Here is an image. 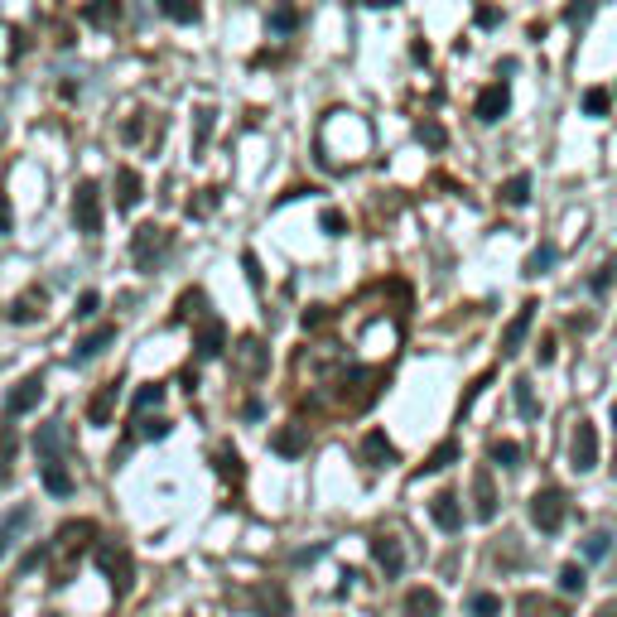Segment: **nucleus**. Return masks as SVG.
I'll return each instance as SVG.
<instances>
[{
    "instance_id": "4be33fe9",
    "label": "nucleus",
    "mask_w": 617,
    "mask_h": 617,
    "mask_svg": "<svg viewBox=\"0 0 617 617\" xmlns=\"http://www.w3.org/2000/svg\"><path fill=\"white\" fill-rule=\"evenodd\" d=\"M39 478H44V487H49V492H54V497H68V492H73V478H68V468H63V463H44V468H39Z\"/></svg>"
},
{
    "instance_id": "2eb2a0df",
    "label": "nucleus",
    "mask_w": 617,
    "mask_h": 617,
    "mask_svg": "<svg viewBox=\"0 0 617 617\" xmlns=\"http://www.w3.org/2000/svg\"><path fill=\"white\" fill-rule=\"evenodd\" d=\"M140 198H145V184H140V174H135V169H116V208H126V213H131Z\"/></svg>"
},
{
    "instance_id": "79ce46f5",
    "label": "nucleus",
    "mask_w": 617,
    "mask_h": 617,
    "mask_svg": "<svg viewBox=\"0 0 617 617\" xmlns=\"http://www.w3.org/2000/svg\"><path fill=\"white\" fill-rule=\"evenodd\" d=\"M164 15H169V20H179V25H193V20H198V5H174V0H169V5H164Z\"/></svg>"
},
{
    "instance_id": "f704fd0d",
    "label": "nucleus",
    "mask_w": 617,
    "mask_h": 617,
    "mask_svg": "<svg viewBox=\"0 0 617 617\" xmlns=\"http://www.w3.org/2000/svg\"><path fill=\"white\" fill-rule=\"evenodd\" d=\"M516 458H521V449H516L511 439H497V444H492V463H502V468H516Z\"/></svg>"
},
{
    "instance_id": "ea45409f",
    "label": "nucleus",
    "mask_w": 617,
    "mask_h": 617,
    "mask_svg": "<svg viewBox=\"0 0 617 617\" xmlns=\"http://www.w3.org/2000/svg\"><path fill=\"white\" fill-rule=\"evenodd\" d=\"M608 531H593L589 540H584V555H589V560H603V555H608Z\"/></svg>"
},
{
    "instance_id": "58836bf2",
    "label": "nucleus",
    "mask_w": 617,
    "mask_h": 617,
    "mask_svg": "<svg viewBox=\"0 0 617 617\" xmlns=\"http://www.w3.org/2000/svg\"><path fill=\"white\" fill-rule=\"evenodd\" d=\"M319 227L328 232V237H343V227H348V222H343V213H338V208H323V213H319Z\"/></svg>"
},
{
    "instance_id": "a19ab883",
    "label": "nucleus",
    "mask_w": 617,
    "mask_h": 617,
    "mask_svg": "<svg viewBox=\"0 0 617 617\" xmlns=\"http://www.w3.org/2000/svg\"><path fill=\"white\" fill-rule=\"evenodd\" d=\"M454 458H458V444H454V439H449V444H439V449H434V454H430V463H425V468H449Z\"/></svg>"
},
{
    "instance_id": "a211bd4d",
    "label": "nucleus",
    "mask_w": 617,
    "mask_h": 617,
    "mask_svg": "<svg viewBox=\"0 0 617 617\" xmlns=\"http://www.w3.org/2000/svg\"><path fill=\"white\" fill-rule=\"evenodd\" d=\"M439 593L434 589H410L405 593V617H439Z\"/></svg>"
},
{
    "instance_id": "4c0bfd02",
    "label": "nucleus",
    "mask_w": 617,
    "mask_h": 617,
    "mask_svg": "<svg viewBox=\"0 0 617 617\" xmlns=\"http://www.w3.org/2000/svg\"><path fill=\"white\" fill-rule=\"evenodd\" d=\"M213 116H217L213 107L198 111V135H193V150H203V145H208V135H213Z\"/></svg>"
},
{
    "instance_id": "7c9ffc66",
    "label": "nucleus",
    "mask_w": 617,
    "mask_h": 617,
    "mask_svg": "<svg viewBox=\"0 0 617 617\" xmlns=\"http://www.w3.org/2000/svg\"><path fill=\"white\" fill-rule=\"evenodd\" d=\"M270 29H275V34H290V29H299V10H290V5L270 10Z\"/></svg>"
},
{
    "instance_id": "c9c22d12",
    "label": "nucleus",
    "mask_w": 617,
    "mask_h": 617,
    "mask_svg": "<svg viewBox=\"0 0 617 617\" xmlns=\"http://www.w3.org/2000/svg\"><path fill=\"white\" fill-rule=\"evenodd\" d=\"M116 15H121V5H87V10H82L87 25H107V20H116Z\"/></svg>"
},
{
    "instance_id": "8fccbe9b",
    "label": "nucleus",
    "mask_w": 617,
    "mask_h": 617,
    "mask_svg": "<svg viewBox=\"0 0 617 617\" xmlns=\"http://www.w3.org/2000/svg\"><path fill=\"white\" fill-rule=\"evenodd\" d=\"M0 232H10V198L0 193Z\"/></svg>"
},
{
    "instance_id": "20e7f679",
    "label": "nucleus",
    "mask_w": 617,
    "mask_h": 617,
    "mask_svg": "<svg viewBox=\"0 0 617 617\" xmlns=\"http://www.w3.org/2000/svg\"><path fill=\"white\" fill-rule=\"evenodd\" d=\"M531 521H536L545 536H555L564 526V492H555V487L536 492V497H531Z\"/></svg>"
},
{
    "instance_id": "ddd939ff",
    "label": "nucleus",
    "mask_w": 617,
    "mask_h": 617,
    "mask_svg": "<svg viewBox=\"0 0 617 617\" xmlns=\"http://www.w3.org/2000/svg\"><path fill=\"white\" fill-rule=\"evenodd\" d=\"M116 401H121V381H107V386L87 401V420H92V425H111V410H116Z\"/></svg>"
},
{
    "instance_id": "9b49d317",
    "label": "nucleus",
    "mask_w": 617,
    "mask_h": 617,
    "mask_svg": "<svg viewBox=\"0 0 617 617\" xmlns=\"http://www.w3.org/2000/svg\"><path fill=\"white\" fill-rule=\"evenodd\" d=\"M507 107H511V97H507V87H502V82H492V87H483V92H478V121H502V116H507Z\"/></svg>"
},
{
    "instance_id": "39448f33",
    "label": "nucleus",
    "mask_w": 617,
    "mask_h": 617,
    "mask_svg": "<svg viewBox=\"0 0 617 617\" xmlns=\"http://www.w3.org/2000/svg\"><path fill=\"white\" fill-rule=\"evenodd\" d=\"M569 463H574V473H589V468H598V430H593V420H579L574 444H569Z\"/></svg>"
},
{
    "instance_id": "3c124183",
    "label": "nucleus",
    "mask_w": 617,
    "mask_h": 617,
    "mask_svg": "<svg viewBox=\"0 0 617 617\" xmlns=\"http://www.w3.org/2000/svg\"><path fill=\"white\" fill-rule=\"evenodd\" d=\"M613 425H617V401H613Z\"/></svg>"
},
{
    "instance_id": "c03bdc74",
    "label": "nucleus",
    "mask_w": 617,
    "mask_h": 617,
    "mask_svg": "<svg viewBox=\"0 0 617 617\" xmlns=\"http://www.w3.org/2000/svg\"><path fill=\"white\" fill-rule=\"evenodd\" d=\"M198 304H203V295H198V290H188V295L179 299V314H174V319H188V314H198Z\"/></svg>"
},
{
    "instance_id": "c756f323",
    "label": "nucleus",
    "mask_w": 617,
    "mask_h": 617,
    "mask_svg": "<svg viewBox=\"0 0 617 617\" xmlns=\"http://www.w3.org/2000/svg\"><path fill=\"white\" fill-rule=\"evenodd\" d=\"M473 617H502V598L497 593H473Z\"/></svg>"
},
{
    "instance_id": "09e8293b",
    "label": "nucleus",
    "mask_w": 617,
    "mask_h": 617,
    "mask_svg": "<svg viewBox=\"0 0 617 617\" xmlns=\"http://www.w3.org/2000/svg\"><path fill=\"white\" fill-rule=\"evenodd\" d=\"M497 20H502V15H497L492 5H483V10H478V25H483V29H492V25H497Z\"/></svg>"
},
{
    "instance_id": "e433bc0d",
    "label": "nucleus",
    "mask_w": 617,
    "mask_h": 617,
    "mask_svg": "<svg viewBox=\"0 0 617 617\" xmlns=\"http://www.w3.org/2000/svg\"><path fill=\"white\" fill-rule=\"evenodd\" d=\"M160 401H164L160 381H150V386H140V391H135V410H150V405H160Z\"/></svg>"
},
{
    "instance_id": "412c9836",
    "label": "nucleus",
    "mask_w": 617,
    "mask_h": 617,
    "mask_svg": "<svg viewBox=\"0 0 617 617\" xmlns=\"http://www.w3.org/2000/svg\"><path fill=\"white\" fill-rule=\"evenodd\" d=\"M516 613H521V617H569L560 603H550V598H536V593H521Z\"/></svg>"
},
{
    "instance_id": "cd10ccee",
    "label": "nucleus",
    "mask_w": 617,
    "mask_h": 617,
    "mask_svg": "<svg viewBox=\"0 0 617 617\" xmlns=\"http://www.w3.org/2000/svg\"><path fill=\"white\" fill-rule=\"evenodd\" d=\"M555 261H560V251H555L550 242L536 246V251H531V261H526V275H545V270L555 266Z\"/></svg>"
},
{
    "instance_id": "2f4dec72",
    "label": "nucleus",
    "mask_w": 617,
    "mask_h": 617,
    "mask_svg": "<svg viewBox=\"0 0 617 617\" xmlns=\"http://www.w3.org/2000/svg\"><path fill=\"white\" fill-rule=\"evenodd\" d=\"M217 468H222V478L242 483V454H237V449H222V454H217Z\"/></svg>"
},
{
    "instance_id": "aec40b11",
    "label": "nucleus",
    "mask_w": 617,
    "mask_h": 617,
    "mask_svg": "<svg viewBox=\"0 0 617 617\" xmlns=\"http://www.w3.org/2000/svg\"><path fill=\"white\" fill-rule=\"evenodd\" d=\"M63 439H68V434H63V425H44V430L34 434V449H39V458H44V463H54V454L58 449H63Z\"/></svg>"
},
{
    "instance_id": "f3484780",
    "label": "nucleus",
    "mask_w": 617,
    "mask_h": 617,
    "mask_svg": "<svg viewBox=\"0 0 617 617\" xmlns=\"http://www.w3.org/2000/svg\"><path fill=\"white\" fill-rule=\"evenodd\" d=\"M256 608L266 617H290V598H285L280 584H261V589H256Z\"/></svg>"
},
{
    "instance_id": "7ed1b4c3",
    "label": "nucleus",
    "mask_w": 617,
    "mask_h": 617,
    "mask_svg": "<svg viewBox=\"0 0 617 617\" xmlns=\"http://www.w3.org/2000/svg\"><path fill=\"white\" fill-rule=\"evenodd\" d=\"M73 222H78V232H87V237L102 232V188L92 184V179H82L78 193H73Z\"/></svg>"
},
{
    "instance_id": "f257e3e1",
    "label": "nucleus",
    "mask_w": 617,
    "mask_h": 617,
    "mask_svg": "<svg viewBox=\"0 0 617 617\" xmlns=\"http://www.w3.org/2000/svg\"><path fill=\"white\" fill-rule=\"evenodd\" d=\"M169 232H164L160 222H145V227H135V237H131V256H135V266L140 270H155L160 266V256L169 251Z\"/></svg>"
},
{
    "instance_id": "de8ad7c7",
    "label": "nucleus",
    "mask_w": 617,
    "mask_h": 617,
    "mask_svg": "<svg viewBox=\"0 0 617 617\" xmlns=\"http://www.w3.org/2000/svg\"><path fill=\"white\" fill-rule=\"evenodd\" d=\"M242 266H246V280H251V285H261V266H256V256H251V251L242 256Z\"/></svg>"
},
{
    "instance_id": "9d476101",
    "label": "nucleus",
    "mask_w": 617,
    "mask_h": 617,
    "mask_svg": "<svg viewBox=\"0 0 617 617\" xmlns=\"http://www.w3.org/2000/svg\"><path fill=\"white\" fill-rule=\"evenodd\" d=\"M430 516H434V526H439V531H449V536H454V531H463V507H458L454 492H439V497L430 502Z\"/></svg>"
},
{
    "instance_id": "1a4fd4ad",
    "label": "nucleus",
    "mask_w": 617,
    "mask_h": 617,
    "mask_svg": "<svg viewBox=\"0 0 617 617\" xmlns=\"http://www.w3.org/2000/svg\"><path fill=\"white\" fill-rule=\"evenodd\" d=\"M39 401H44V376H25V381L10 391L5 410H10V415H29V410H34Z\"/></svg>"
},
{
    "instance_id": "6ab92c4d",
    "label": "nucleus",
    "mask_w": 617,
    "mask_h": 617,
    "mask_svg": "<svg viewBox=\"0 0 617 617\" xmlns=\"http://www.w3.org/2000/svg\"><path fill=\"white\" fill-rule=\"evenodd\" d=\"M237 362H242L246 376L266 372V348H261V338H242V343H237Z\"/></svg>"
},
{
    "instance_id": "603ef678",
    "label": "nucleus",
    "mask_w": 617,
    "mask_h": 617,
    "mask_svg": "<svg viewBox=\"0 0 617 617\" xmlns=\"http://www.w3.org/2000/svg\"><path fill=\"white\" fill-rule=\"evenodd\" d=\"M613 473H617V458H613Z\"/></svg>"
},
{
    "instance_id": "423d86ee",
    "label": "nucleus",
    "mask_w": 617,
    "mask_h": 617,
    "mask_svg": "<svg viewBox=\"0 0 617 617\" xmlns=\"http://www.w3.org/2000/svg\"><path fill=\"white\" fill-rule=\"evenodd\" d=\"M372 555H376V564L386 569V579H396L405 569V550H401V540L391 536V531H376L372 536Z\"/></svg>"
},
{
    "instance_id": "5701e85b",
    "label": "nucleus",
    "mask_w": 617,
    "mask_h": 617,
    "mask_svg": "<svg viewBox=\"0 0 617 617\" xmlns=\"http://www.w3.org/2000/svg\"><path fill=\"white\" fill-rule=\"evenodd\" d=\"M39 304H44V290H29L25 299H15V304H10V323H34L44 314Z\"/></svg>"
},
{
    "instance_id": "0eeeda50",
    "label": "nucleus",
    "mask_w": 617,
    "mask_h": 617,
    "mask_svg": "<svg viewBox=\"0 0 617 617\" xmlns=\"http://www.w3.org/2000/svg\"><path fill=\"white\" fill-rule=\"evenodd\" d=\"M270 449L280 458H299L309 454V425H285V430L270 434Z\"/></svg>"
},
{
    "instance_id": "a18cd8bd",
    "label": "nucleus",
    "mask_w": 617,
    "mask_h": 617,
    "mask_svg": "<svg viewBox=\"0 0 617 617\" xmlns=\"http://www.w3.org/2000/svg\"><path fill=\"white\" fill-rule=\"evenodd\" d=\"M140 434H145V439H164V434H169V420H145Z\"/></svg>"
},
{
    "instance_id": "393cba45",
    "label": "nucleus",
    "mask_w": 617,
    "mask_h": 617,
    "mask_svg": "<svg viewBox=\"0 0 617 617\" xmlns=\"http://www.w3.org/2000/svg\"><path fill=\"white\" fill-rule=\"evenodd\" d=\"M25 521H29V507H15L5 521H0V555L15 545V536H20V526H25Z\"/></svg>"
},
{
    "instance_id": "c85d7f7f",
    "label": "nucleus",
    "mask_w": 617,
    "mask_h": 617,
    "mask_svg": "<svg viewBox=\"0 0 617 617\" xmlns=\"http://www.w3.org/2000/svg\"><path fill=\"white\" fill-rule=\"evenodd\" d=\"M584 584H589V574L579 564H564L560 569V593H584Z\"/></svg>"
},
{
    "instance_id": "bb28decb",
    "label": "nucleus",
    "mask_w": 617,
    "mask_h": 617,
    "mask_svg": "<svg viewBox=\"0 0 617 617\" xmlns=\"http://www.w3.org/2000/svg\"><path fill=\"white\" fill-rule=\"evenodd\" d=\"M511 386H516V410H521L526 420H536V415H540V401H536V391H531V381L521 376V381H511Z\"/></svg>"
},
{
    "instance_id": "f03ea898",
    "label": "nucleus",
    "mask_w": 617,
    "mask_h": 617,
    "mask_svg": "<svg viewBox=\"0 0 617 617\" xmlns=\"http://www.w3.org/2000/svg\"><path fill=\"white\" fill-rule=\"evenodd\" d=\"M97 564H102V574L111 579V589H116V598H126L135 584V560L131 550H121V545H97Z\"/></svg>"
},
{
    "instance_id": "473e14b6",
    "label": "nucleus",
    "mask_w": 617,
    "mask_h": 617,
    "mask_svg": "<svg viewBox=\"0 0 617 617\" xmlns=\"http://www.w3.org/2000/svg\"><path fill=\"white\" fill-rule=\"evenodd\" d=\"M608 107H613L608 87H589V92H584V111H589V116H603Z\"/></svg>"
},
{
    "instance_id": "4468645a",
    "label": "nucleus",
    "mask_w": 617,
    "mask_h": 617,
    "mask_svg": "<svg viewBox=\"0 0 617 617\" xmlns=\"http://www.w3.org/2000/svg\"><path fill=\"white\" fill-rule=\"evenodd\" d=\"M362 458H367L372 468H386V463H396V444H391L381 430H367V439H362Z\"/></svg>"
},
{
    "instance_id": "f8f14e48",
    "label": "nucleus",
    "mask_w": 617,
    "mask_h": 617,
    "mask_svg": "<svg viewBox=\"0 0 617 617\" xmlns=\"http://www.w3.org/2000/svg\"><path fill=\"white\" fill-rule=\"evenodd\" d=\"M473 502H478V521H492V516H497V487H492V473H487V468H478V473H473Z\"/></svg>"
},
{
    "instance_id": "37998d69",
    "label": "nucleus",
    "mask_w": 617,
    "mask_h": 617,
    "mask_svg": "<svg viewBox=\"0 0 617 617\" xmlns=\"http://www.w3.org/2000/svg\"><path fill=\"white\" fill-rule=\"evenodd\" d=\"M97 309H102V299H97V290H87V295L78 299V319H92Z\"/></svg>"
},
{
    "instance_id": "a878e982",
    "label": "nucleus",
    "mask_w": 617,
    "mask_h": 617,
    "mask_svg": "<svg viewBox=\"0 0 617 617\" xmlns=\"http://www.w3.org/2000/svg\"><path fill=\"white\" fill-rule=\"evenodd\" d=\"M502 198H507L511 208H521L531 198V174H511L507 184H502Z\"/></svg>"
},
{
    "instance_id": "dca6fc26",
    "label": "nucleus",
    "mask_w": 617,
    "mask_h": 617,
    "mask_svg": "<svg viewBox=\"0 0 617 617\" xmlns=\"http://www.w3.org/2000/svg\"><path fill=\"white\" fill-rule=\"evenodd\" d=\"M222 348H227V328H222V319H203L198 323V352H203V357H217Z\"/></svg>"
},
{
    "instance_id": "b1692460",
    "label": "nucleus",
    "mask_w": 617,
    "mask_h": 617,
    "mask_svg": "<svg viewBox=\"0 0 617 617\" xmlns=\"http://www.w3.org/2000/svg\"><path fill=\"white\" fill-rule=\"evenodd\" d=\"M111 338H116V328H111V323H102L97 333H87V338H82V343H78V362H87V357H97V352L107 348Z\"/></svg>"
},
{
    "instance_id": "49530a36",
    "label": "nucleus",
    "mask_w": 617,
    "mask_h": 617,
    "mask_svg": "<svg viewBox=\"0 0 617 617\" xmlns=\"http://www.w3.org/2000/svg\"><path fill=\"white\" fill-rule=\"evenodd\" d=\"M420 140H430V145H444V131H439L434 121H425V126H420Z\"/></svg>"
},
{
    "instance_id": "72a5a7b5",
    "label": "nucleus",
    "mask_w": 617,
    "mask_h": 617,
    "mask_svg": "<svg viewBox=\"0 0 617 617\" xmlns=\"http://www.w3.org/2000/svg\"><path fill=\"white\" fill-rule=\"evenodd\" d=\"M10 454H15V430H0V483H10Z\"/></svg>"
},
{
    "instance_id": "6e6552de",
    "label": "nucleus",
    "mask_w": 617,
    "mask_h": 617,
    "mask_svg": "<svg viewBox=\"0 0 617 617\" xmlns=\"http://www.w3.org/2000/svg\"><path fill=\"white\" fill-rule=\"evenodd\" d=\"M531 319H536V304L526 299V304L516 309V319L507 323V333H502V357H511V352H521V343H526V333H531Z\"/></svg>"
}]
</instances>
